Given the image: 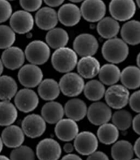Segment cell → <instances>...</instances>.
Wrapping results in <instances>:
<instances>
[{
  "label": "cell",
  "instance_id": "6da1fadb",
  "mask_svg": "<svg viewBox=\"0 0 140 160\" xmlns=\"http://www.w3.org/2000/svg\"><path fill=\"white\" fill-rule=\"evenodd\" d=\"M102 55L108 62L118 64L125 61L129 53L128 44L122 39L113 38L103 44L101 49Z\"/></svg>",
  "mask_w": 140,
  "mask_h": 160
},
{
  "label": "cell",
  "instance_id": "7a4b0ae2",
  "mask_svg": "<svg viewBox=\"0 0 140 160\" xmlns=\"http://www.w3.org/2000/svg\"><path fill=\"white\" fill-rule=\"evenodd\" d=\"M78 57L73 49L62 47L56 49L51 56L53 68L60 73H68L77 66Z\"/></svg>",
  "mask_w": 140,
  "mask_h": 160
},
{
  "label": "cell",
  "instance_id": "3957f363",
  "mask_svg": "<svg viewBox=\"0 0 140 160\" xmlns=\"http://www.w3.org/2000/svg\"><path fill=\"white\" fill-rule=\"evenodd\" d=\"M85 85L84 78L78 73L71 72L63 75L59 82L61 92L70 98L79 96L84 91Z\"/></svg>",
  "mask_w": 140,
  "mask_h": 160
},
{
  "label": "cell",
  "instance_id": "277c9868",
  "mask_svg": "<svg viewBox=\"0 0 140 160\" xmlns=\"http://www.w3.org/2000/svg\"><path fill=\"white\" fill-rule=\"evenodd\" d=\"M25 58L32 63L40 66L46 63L51 55L49 46L41 40H34L28 44L25 50Z\"/></svg>",
  "mask_w": 140,
  "mask_h": 160
},
{
  "label": "cell",
  "instance_id": "5b68a950",
  "mask_svg": "<svg viewBox=\"0 0 140 160\" xmlns=\"http://www.w3.org/2000/svg\"><path fill=\"white\" fill-rule=\"evenodd\" d=\"M129 91L122 85H113L106 90L105 99L109 107L116 110L122 109L128 104Z\"/></svg>",
  "mask_w": 140,
  "mask_h": 160
},
{
  "label": "cell",
  "instance_id": "8992f818",
  "mask_svg": "<svg viewBox=\"0 0 140 160\" xmlns=\"http://www.w3.org/2000/svg\"><path fill=\"white\" fill-rule=\"evenodd\" d=\"M109 12L118 21H127L134 17L137 10L134 0H111L109 6Z\"/></svg>",
  "mask_w": 140,
  "mask_h": 160
},
{
  "label": "cell",
  "instance_id": "52a82bcc",
  "mask_svg": "<svg viewBox=\"0 0 140 160\" xmlns=\"http://www.w3.org/2000/svg\"><path fill=\"white\" fill-rule=\"evenodd\" d=\"M18 79L25 88H34L43 81V72L39 66L32 63L26 64L18 71Z\"/></svg>",
  "mask_w": 140,
  "mask_h": 160
},
{
  "label": "cell",
  "instance_id": "ba28073f",
  "mask_svg": "<svg viewBox=\"0 0 140 160\" xmlns=\"http://www.w3.org/2000/svg\"><path fill=\"white\" fill-rule=\"evenodd\" d=\"M21 128L25 136L29 138H39L46 131L47 122L41 115L30 114L23 119Z\"/></svg>",
  "mask_w": 140,
  "mask_h": 160
},
{
  "label": "cell",
  "instance_id": "9c48e42d",
  "mask_svg": "<svg viewBox=\"0 0 140 160\" xmlns=\"http://www.w3.org/2000/svg\"><path fill=\"white\" fill-rule=\"evenodd\" d=\"M80 10L81 16L86 21L99 22L106 14V5L103 0H84Z\"/></svg>",
  "mask_w": 140,
  "mask_h": 160
},
{
  "label": "cell",
  "instance_id": "30bf717a",
  "mask_svg": "<svg viewBox=\"0 0 140 160\" xmlns=\"http://www.w3.org/2000/svg\"><path fill=\"white\" fill-rule=\"evenodd\" d=\"M17 109L24 113L34 111L39 104V98L34 91L25 88L19 90L14 99Z\"/></svg>",
  "mask_w": 140,
  "mask_h": 160
},
{
  "label": "cell",
  "instance_id": "8fae6325",
  "mask_svg": "<svg viewBox=\"0 0 140 160\" xmlns=\"http://www.w3.org/2000/svg\"><path fill=\"white\" fill-rule=\"evenodd\" d=\"M98 139L94 133L84 131L79 133L74 140V147L78 153L81 155H90L96 151L98 147Z\"/></svg>",
  "mask_w": 140,
  "mask_h": 160
},
{
  "label": "cell",
  "instance_id": "7c38bea8",
  "mask_svg": "<svg viewBox=\"0 0 140 160\" xmlns=\"http://www.w3.org/2000/svg\"><path fill=\"white\" fill-rule=\"evenodd\" d=\"M36 155L39 160H59L62 155V147L57 140L44 138L38 143Z\"/></svg>",
  "mask_w": 140,
  "mask_h": 160
},
{
  "label": "cell",
  "instance_id": "4fadbf2b",
  "mask_svg": "<svg viewBox=\"0 0 140 160\" xmlns=\"http://www.w3.org/2000/svg\"><path fill=\"white\" fill-rule=\"evenodd\" d=\"M87 117L92 125L100 126L111 119V109L106 103L95 102L88 107Z\"/></svg>",
  "mask_w": 140,
  "mask_h": 160
},
{
  "label": "cell",
  "instance_id": "5bb4252c",
  "mask_svg": "<svg viewBox=\"0 0 140 160\" xmlns=\"http://www.w3.org/2000/svg\"><path fill=\"white\" fill-rule=\"evenodd\" d=\"M98 47L96 37L90 33L79 34L73 42V50L82 58L95 55Z\"/></svg>",
  "mask_w": 140,
  "mask_h": 160
},
{
  "label": "cell",
  "instance_id": "9a60e30c",
  "mask_svg": "<svg viewBox=\"0 0 140 160\" xmlns=\"http://www.w3.org/2000/svg\"><path fill=\"white\" fill-rule=\"evenodd\" d=\"M34 22L35 20L32 15L25 10L16 11L10 18V28L18 34H25L31 32Z\"/></svg>",
  "mask_w": 140,
  "mask_h": 160
},
{
  "label": "cell",
  "instance_id": "2e32d148",
  "mask_svg": "<svg viewBox=\"0 0 140 160\" xmlns=\"http://www.w3.org/2000/svg\"><path fill=\"white\" fill-rule=\"evenodd\" d=\"M79 129L77 121L63 118L55 124V134L57 138L63 142H70L78 135Z\"/></svg>",
  "mask_w": 140,
  "mask_h": 160
},
{
  "label": "cell",
  "instance_id": "e0dca14e",
  "mask_svg": "<svg viewBox=\"0 0 140 160\" xmlns=\"http://www.w3.org/2000/svg\"><path fill=\"white\" fill-rule=\"evenodd\" d=\"M25 59V52L17 47H11L5 49L1 59L3 66L10 70L19 69L23 66Z\"/></svg>",
  "mask_w": 140,
  "mask_h": 160
},
{
  "label": "cell",
  "instance_id": "ac0fdd59",
  "mask_svg": "<svg viewBox=\"0 0 140 160\" xmlns=\"http://www.w3.org/2000/svg\"><path fill=\"white\" fill-rule=\"evenodd\" d=\"M34 20L36 25L45 31H49L55 28L59 21L58 13L51 7L40 8L35 15Z\"/></svg>",
  "mask_w": 140,
  "mask_h": 160
},
{
  "label": "cell",
  "instance_id": "d6986e66",
  "mask_svg": "<svg viewBox=\"0 0 140 160\" xmlns=\"http://www.w3.org/2000/svg\"><path fill=\"white\" fill-rule=\"evenodd\" d=\"M58 17L59 21L64 26L73 27L77 25L81 20V10L73 3H66L60 7Z\"/></svg>",
  "mask_w": 140,
  "mask_h": 160
},
{
  "label": "cell",
  "instance_id": "ffe728a7",
  "mask_svg": "<svg viewBox=\"0 0 140 160\" xmlns=\"http://www.w3.org/2000/svg\"><path fill=\"white\" fill-rule=\"evenodd\" d=\"M101 68L99 61L93 56L83 57L78 61L77 66L78 74L86 79H92L96 77Z\"/></svg>",
  "mask_w": 140,
  "mask_h": 160
},
{
  "label": "cell",
  "instance_id": "44dd1931",
  "mask_svg": "<svg viewBox=\"0 0 140 160\" xmlns=\"http://www.w3.org/2000/svg\"><path fill=\"white\" fill-rule=\"evenodd\" d=\"M25 136L22 128L17 125H11L3 129L1 137L6 147L15 148L23 145Z\"/></svg>",
  "mask_w": 140,
  "mask_h": 160
},
{
  "label": "cell",
  "instance_id": "7402d4cb",
  "mask_svg": "<svg viewBox=\"0 0 140 160\" xmlns=\"http://www.w3.org/2000/svg\"><path fill=\"white\" fill-rule=\"evenodd\" d=\"M88 108L84 100L79 98H72L64 106V112L69 119L79 121L87 116Z\"/></svg>",
  "mask_w": 140,
  "mask_h": 160
},
{
  "label": "cell",
  "instance_id": "603a6c76",
  "mask_svg": "<svg viewBox=\"0 0 140 160\" xmlns=\"http://www.w3.org/2000/svg\"><path fill=\"white\" fill-rule=\"evenodd\" d=\"M64 115V107L58 102H48L41 109V116L49 124H56L63 119Z\"/></svg>",
  "mask_w": 140,
  "mask_h": 160
},
{
  "label": "cell",
  "instance_id": "cb8c5ba5",
  "mask_svg": "<svg viewBox=\"0 0 140 160\" xmlns=\"http://www.w3.org/2000/svg\"><path fill=\"white\" fill-rule=\"evenodd\" d=\"M121 36L127 44H140V21L131 20L126 22L121 29Z\"/></svg>",
  "mask_w": 140,
  "mask_h": 160
},
{
  "label": "cell",
  "instance_id": "d4e9b609",
  "mask_svg": "<svg viewBox=\"0 0 140 160\" xmlns=\"http://www.w3.org/2000/svg\"><path fill=\"white\" fill-rule=\"evenodd\" d=\"M61 90L59 82L53 78H46L40 82L38 88L39 96L45 101H54L60 96Z\"/></svg>",
  "mask_w": 140,
  "mask_h": 160
},
{
  "label": "cell",
  "instance_id": "484cf974",
  "mask_svg": "<svg viewBox=\"0 0 140 160\" xmlns=\"http://www.w3.org/2000/svg\"><path fill=\"white\" fill-rule=\"evenodd\" d=\"M97 32L105 39H111L118 35L120 27L118 21L113 17H105L98 22Z\"/></svg>",
  "mask_w": 140,
  "mask_h": 160
},
{
  "label": "cell",
  "instance_id": "4316f807",
  "mask_svg": "<svg viewBox=\"0 0 140 160\" xmlns=\"http://www.w3.org/2000/svg\"><path fill=\"white\" fill-rule=\"evenodd\" d=\"M134 153L133 145L128 140H118L111 147V155L113 160H131Z\"/></svg>",
  "mask_w": 140,
  "mask_h": 160
},
{
  "label": "cell",
  "instance_id": "83f0119b",
  "mask_svg": "<svg viewBox=\"0 0 140 160\" xmlns=\"http://www.w3.org/2000/svg\"><path fill=\"white\" fill-rule=\"evenodd\" d=\"M120 81L128 89H136L140 87V68L129 66L121 72Z\"/></svg>",
  "mask_w": 140,
  "mask_h": 160
},
{
  "label": "cell",
  "instance_id": "f1b7e54d",
  "mask_svg": "<svg viewBox=\"0 0 140 160\" xmlns=\"http://www.w3.org/2000/svg\"><path fill=\"white\" fill-rule=\"evenodd\" d=\"M121 71L120 68L113 63H107L101 68L98 77L100 81L105 85L111 86L120 80Z\"/></svg>",
  "mask_w": 140,
  "mask_h": 160
},
{
  "label": "cell",
  "instance_id": "f546056e",
  "mask_svg": "<svg viewBox=\"0 0 140 160\" xmlns=\"http://www.w3.org/2000/svg\"><path fill=\"white\" fill-rule=\"evenodd\" d=\"M96 136L98 140L106 145L113 144L119 138V129L114 124L107 123L98 128Z\"/></svg>",
  "mask_w": 140,
  "mask_h": 160
},
{
  "label": "cell",
  "instance_id": "4dcf8cb0",
  "mask_svg": "<svg viewBox=\"0 0 140 160\" xmlns=\"http://www.w3.org/2000/svg\"><path fill=\"white\" fill-rule=\"evenodd\" d=\"M45 38L49 47L58 49L66 47L69 42V36L66 30L62 28H55L49 30Z\"/></svg>",
  "mask_w": 140,
  "mask_h": 160
},
{
  "label": "cell",
  "instance_id": "1f68e13d",
  "mask_svg": "<svg viewBox=\"0 0 140 160\" xmlns=\"http://www.w3.org/2000/svg\"><path fill=\"white\" fill-rule=\"evenodd\" d=\"M16 106L10 101L0 102V126L13 125L18 117Z\"/></svg>",
  "mask_w": 140,
  "mask_h": 160
},
{
  "label": "cell",
  "instance_id": "d6a6232c",
  "mask_svg": "<svg viewBox=\"0 0 140 160\" xmlns=\"http://www.w3.org/2000/svg\"><path fill=\"white\" fill-rule=\"evenodd\" d=\"M18 85L15 80L10 76L0 77V100L10 101L18 92Z\"/></svg>",
  "mask_w": 140,
  "mask_h": 160
},
{
  "label": "cell",
  "instance_id": "836d02e7",
  "mask_svg": "<svg viewBox=\"0 0 140 160\" xmlns=\"http://www.w3.org/2000/svg\"><path fill=\"white\" fill-rule=\"evenodd\" d=\"M106 92L104 84L98 80H91L85 85L84 93L86 98L92 102H98L105 97Z\"/></svg>",
  "mask_w": 140,
  "mask_h": 160
},
{
  "label": "cell",
  "instance_id": "e575fe53",
  "mask_svg": "<svg viewBox=\"0 0 140 160\" xmlns=\"http://www.w3.org/2000/svg\"><path fill=\"white\" fill-rule=\"evenodd\" d=\"M133 118L130 112L127 110L120 109L112 115V123L114 124L119 130L126 131L133 123Z\"/></svg>",
  "mask_w": 140,
  "mask_h": 160
},
{
  "label": "cell",
  "instance_id": "d590c367",
  "mask_svg": "<svg viewBox=\"0 0 140 160\" xmlns=\"http://www.w3.org/2000/svg\"><path fill=\"white\" fill-rule=\"evenodd\" d=\"M16 40V34L9 26L0 25V49H7L13 47Z\"/></svg>",
  "mask_w": 140,
  "mask_h": 160
},
{
  "label": "cell",
  "instance_id": "8d00e7d4",
  "mask_svg": "<svg viewBox=\"0 0 140 160\" xmlns=\"http://www.w3.org/2000/svg\"><path fill=\"white\" fill-rule=\"evenodd\" d=\"M36 154L32 148L26 145H21L11 151V160H35Z\"/></svg>",
  "mask_w": 140,
  "mask_h": 160
},
{
  "label": "cell",
  "instance_id": "74e56055",
  "mask_svg": "<svg viewBox=\"0 0 140 160\" xmlns=\"http://www.w3.org/2000/svg\"><path fill=\"white\" fill-rule=\"evenodd\" d=\"M13 14V8L8 0H0V23L6 22Z\"/></svg>",
  "mask_w": 140,
  "mask_h": 160
},
{
  "label": "cell",
  "instance_id": "f35d334b",
  "mask_svg": "<svg viewBox=\"0 0 140 160\" xmlns=\"http://www.w3.org/2000/svg\"><path fill=\"white\" fill-rule=\"evenodd\" d=\"M21 8L28 12L38 11L42 6L43 0H19Z\"/></svg>",
  "mask_w": 140,
  "mask_h": 160
},
{
  "label": "cell",
  "instance_id": "ab89813d",
  "mask_svg": "<svg viewBox=\"0 0 140 160\" xmlns=\"http://www.w3.org/2000/svg\"><path fill=\"white\" fill-rule=\"evenodd\" d=\"M128 104L134 112L140 113V90L136 91L131 95Z\"/></svg>",
  "mask_w": 140,
  "mask_h": 160
},
{
  "label": "cell",
  "instance_id": "60d3db41",
  "mask_svg": "<svg viewBox=\"0 0 140 160\" xmlns=\"http://www.w3.org/2000/svg\"><path fill=\"white\" fill-rule=\"evenodd\" d=\"M86 160H109V157L102 151H95L91 155H88Z\"/></svg>",
  "mask_w": 140,
  "mask_h": 160
},
{
  "label": "cell",
  "instance_id": "b9f144b4",
  "mask_svg": "<svg viewBox=\"0 0 140 160\" xmlns=\"http://www.w3.org/2000/svg\"><path fill=\"white\" fill-rule=\"evenodd\" d=\"M132 126L136 134L140 135V113H138V115L133 118Z\"/></svg>",
  "mask_w": 140,
  "mask_h": 160
},
{
  "label": "cell",
  "instance_id": "7bdbcfd3",
  "mask_svg": "<svg viewBox=\"0 0 140 160\" xmlns=\"http://www.w3.org/2000/svg\"><path fill=\"white\" fill-rule=\"evenodd\" d=\"M49 7H58L61 6L64 3V0H43Z\"/></svg>",
  "mask_w": 140,
  "mask_h": 160
},
{
  "label": "cell",
  "instance_id": "ee69618b",
  "mask_svg": "<svg viewBox=\"0 0 140 160\" xmlns=\"http://www.w3.org/2000/svg\"><path fill=\"white\" fill-rule=\"evenodd\" d=\"M63 149L68 154L72 153L74 151V150H75L74 144L70 143V142H66V143L64 145Z\"/></svg>",
  "mask_w": 140,
  "mask_h": 160
},
{
  "label": "cell",
  "instance_id": "f6af8a7d",
  "mask_svg": "<svg viewBox=\"0 0 140 160\" xmlns=\"http://www.w3.org/2000/svg\"><path fill=\"white\" fill-rule=\"evenodd\" d=\"M61 160H83L81 157H79V155L73 153H69L66 155H64V157L61 159Z\"/></svg>",
  "mask_w": 140,
  "mask_h": 160
},
{
  "label": "cell",
  "instance_id": "bcb514c9",
  "mask_svg": "<svg viewBox=\"0 0 140 160\" xmlns=\"http://www.w3.org/2000/svg\"><path fill=\"white\" fill-rule=\"evenodd\" d=\"M133 147L135 154L137 155L138 158H140V137L136 140Z\"/></svg>",
  "mask_w": 140,
  "mask_h": 160
},
{
  "label": "cell",
  "instance_id": "7dc6e473",
  "mask_svg": "<svg viewBox=\"0 0 140 160\" xmlns=\"http://www.w3.org/2000/svg\"><path fill=\"white\" fill-rule=\"evenodd\" d=\"M3 62L2 59H0V77H1L2 73H3Z\"/></svg>",
  "mask_w": 140,
  "mask_h": 160
},
{
  "label": "cell",
  "instance_id": "c3c4849f",
  "mask_svg": "<svg viewBox=\"0 0 140 160\" xmlns=\"http://www.w3.org/2000/svg\"><path fill=\"white\" fill-rule=\"evenodd\" d=\"M136 62H137V67L140 68V52L137 55V59H136Z\"/></svg>",
  "mask_w": 140,
  "mask_h": 160
},
{
  "label": "cell",
  "instance_id": "681fc988",
  "mask_svg": "<svg viewBox=\"0 0 140 160\" xmlns=\"http://www.w3.org/2000/svg\"><path fill=\"white\" fill-rule=\"evenodd\" d=\"M3 142L2 139V137L0 136V153H1V152L3 150Z\"/></svg>",
  "mask_w": 140,
  "mask_h": 160
},
{
  "label": "cell",
  "instance_id": "f907efd6",
  "mask_svg": "<svg viewBox=\"0 0 140 160\" xmlns=\"http://www.w3.org/2000/svg\"><path fill=\"white\" fill-rule=\"evenodd\" d=\"M0 160H11V159H10V158H8L6 155H0Z\"/></svg>",
  "mask_w": 140,
  "mask_h": 160
},
{
  "label": "cell",
  "instance_id": "816d5d0a",
  "mask_svg": "<svg viewBox=\"0 0 140 160\" xmlns=\"http://www.w3.org/2000/svg\"><path fill=\"white\" fill-rule=\"evenodd\" d=\"M71 2H73V3H79V2H84V0H69Z\"/></svg>",
  "mask_w": 140,
  "mask_h": 160
},
{
  "label": "cell",
  "instance_id": "f5cc1de1",
  "mask_svg": "<svg viewBox=\"0 0 140 160\" xmlns=\"http://www.w3.org/2000/svg\"><path fill=\"white\" fill-rule=\"evenodd\" d=\"M136 3H137V5L140 8V0H136Z\"/></svg>",
  "mask_w": 140,
  "mask_h": 160
},
{
  "label": "cell",
  "instance_id": "db71d44e",
  "mask_svg": "<svg viewBox=\"0 0 140 160\" xmlns=\"http://www.w3.org/2000/svg\"><path fill=\"white\" fill-rule=\"evenodd\" d=\"M131 160H140V158H135V159H132Z\"/></svg>",
  "mask_w": 140,
  "mask_h": 160
},
{
  "label": "cell",
  "instance_id": "11a10c76",
  "mask_svg": "<svg viewBox=\"0 0 140 160\" xmlns=\"http://www.w3.org/2000/svg\"><path fill=\"white\" fill-rule=\"evenodd\" d=\"M10 1H13V0H10Z\"/></svg>",
  "mask_w": 140,
  "mask_h": 160
}]
</instances>
